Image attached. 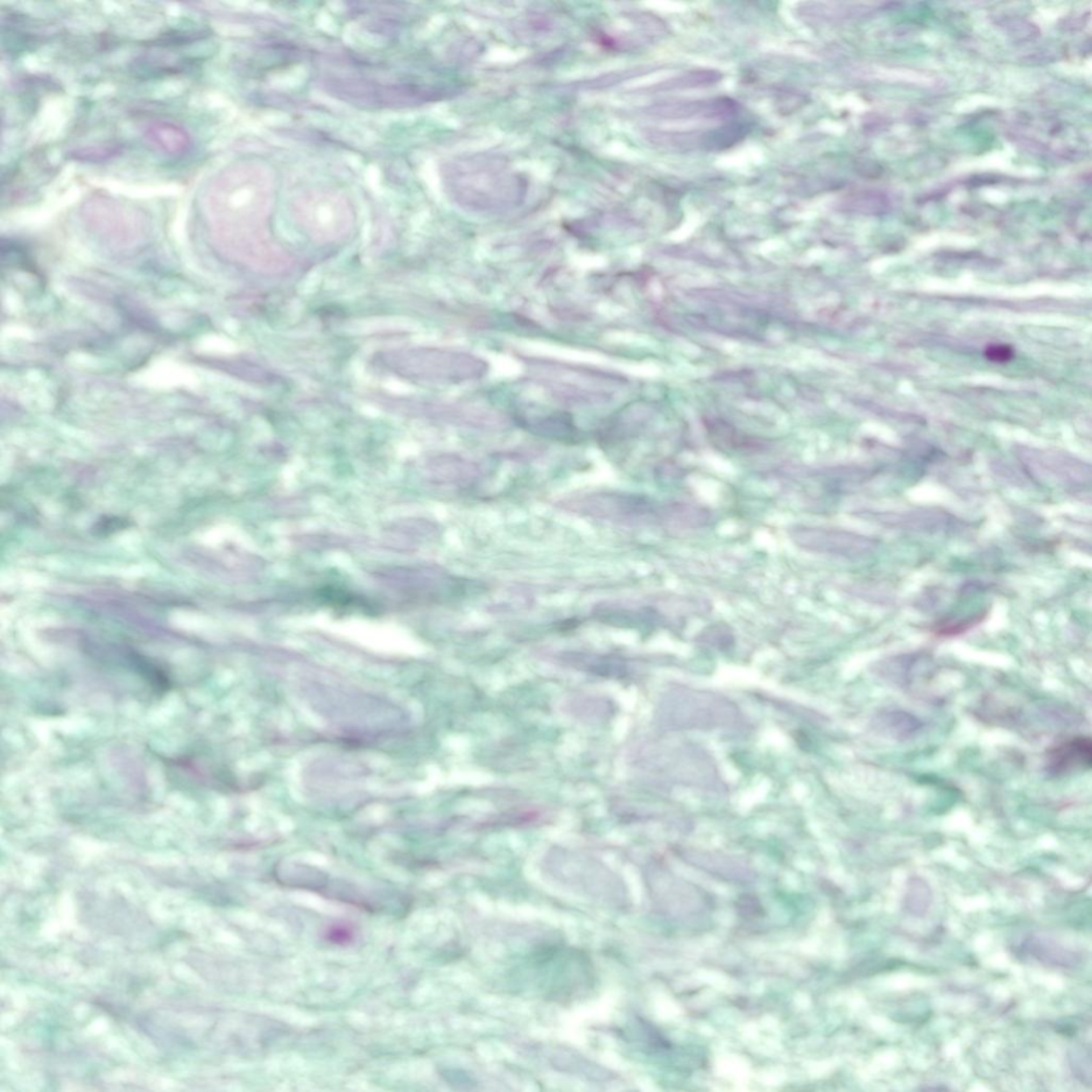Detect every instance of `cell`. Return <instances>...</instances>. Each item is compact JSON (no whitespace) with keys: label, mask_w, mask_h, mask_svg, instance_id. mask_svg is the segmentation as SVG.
<instances>
[{"label":"cell","mask_w":1092,"mask_h":1092,"mask_svg":"<svg viewBox=\"0 0 1092 1092\" xmlns=\"http://www.w3.org/2000/svg\"><path fill=\"white\" fill-rule=\"evenodd\" d=\"M538 383L562 404L597 407L611 403L624 385L623 378L609 371L565 363L531 361Z\"/></svg>","instance_id":"1"},{"label":"cell","mask_w":1092,"mask_h":1092,"mask_svg":"<svg viewBox=\"0 0 1092 1092\" xmlns=\"http://www.w3.org/2000/svg\"><path fill=\"white\" fill-rule=\"evenodd\" d=\"M788 535L805 551L847 559L868 558L879 546L876 539L835 528L797 525L790 528Z\"/></svg>","instance_id":"2"},{"label":"cell","mask_w":1092,"mask_h":1092,"mask_svg":"<svg viewBox=\"0 0 1092 1092\" xmlns=\"http://www.w3.org/2000/svg\"><path fill=\"white\" fill-rule=\"evenodd\" d=\"M858 517L871 520L893 530L925 533H947L961 530V522L952 514L939 509L878 512L857 511Z\"/></svg>","instance_id":"3"},{"label":"cell","mask_w":1092,"mask_h":1092,"mask_svg":"<svg viewBox=\"0 0 1092 1092\" xmlns=\"http://www.w3.org/2000/svg\"><path fill=\"white\" fill-rule=\"evenodd\" d=\"M1027 476L1041 483L1084 487L1091 483V468L1069 458L1033 457L1023 461Z\"/></svg>","instance_id":"4"},{"label":"cell","mask_w":1092,"mask_h":1092,"mask_svg":"<svg viewBox=\"0 0 1092 1092\" xmlns=\"http://www.w3.org/2000/svg\"><path fill=\"white\" fill-rule=\"evenodd\" d=\"M1092 743L1086 736H1074L1049 748L1046 756V771L1049 776L1066 777L1090 770Z\"/></svg>","instance_id":"5"},{"label":"cell","mask_w":1092,"mask_h":1092,"mask_svg":"<svg viewBox=\"0 0 1092 1092\" xmlns=\"http://www.w3.org/2000/svg\"><path fill=\"white\" fill-rule=\"evenodd\" d=\"M1019 950L1039 963L1059 969H1074L1082 962V955L1047 934L1036 933L1025 936Z\"/></svg>","instance_id":"6"},{"label":"cell","mask_w":1092,"mask_h":1092,"mask_svg":"<svg viewBox=\"0 0 1092 1092\" xmlns=\"http://www.w3.org/2000/svg\"><path fill=\"white\" fill-rule=\"evenodd\" d=\"M737 104L728 97L709 98L702 101H680L661 104L652 108V114L666 119H685L693 118L718 119L736 114Z\"/></svg>","instance_id":"7"},{"label":"cell","mask_w":1092,"mask_h":1092,"mask_svg":"<svg viewBox=\"0 0 1092 1092\" xmlns=\"http://www.w3.org/2000/svg\"><path fill=\"white\" fill-rule=\"evenodd\" d=\"M147 143L169 157H180L192 146V137L185 129L170 122H155L144 132Z\"/></svg>","instance_id":"8"},{"label":"cell","mask_w":1092,"mask_h":1092,"mask_svg":"<svg viewBox=\"0 0 1092 1092\" xmlns=\"http://www.w3.org/2000/svg\"><path fill=\"white\" fill-rule=\"evenodd\" d=\"M523 421L533 433L547 438L567 441L575 439L577 435L573 420L565 413H530V417L524 415Z\"/></svg>","instance_id":"9"},{"label":"cell","mask_w":1092,"mask_h":1092,"mask_svg":"<svg viewBox=\"0 0 1092 1092\" xmlns=\"http://www.w3.org/2000/svg\"><path fill=\"white\" fill-rule=\"evenodd\" d=\"M878 728L897 741H908L917 736L924 724L917 716L901 709H886L878 716Z\"/></svg>","instance_id":"10"},{"label":"cell","mask_w":1092,"mask_h":1092,"mask_svg":"<svg viewBox=\"0 0 1092 1092\" xmlns=\"http://www.w3.org/2000/svg\"><path fill=\"white\" fill-rule=\"evenodd\" d=\"M747 132L748 128L742 123H731L702 132L700 149L708 152L729 149L742 141Z\"/></svg>","instance_id":"11"},{"label":"cell","mask_w":1092,"mask_h":1092,"mask_svg":"<svg viewBox=\"0 0 1092 1092\" xmlns=\"http://www.w3.org/2000/svg\"><path fill=\"white\" fill-rule=\"evenodd\" d=\"M933 903V892L924 880L911 878L907 885L903 906L913 917H925Z\"/></svg>","instance_id":"12"},{"label":"cell","mask_w":1092,"mask_h":1092,"mask_svg":"<svg viewBox=\"0 0 1092 1092\" xmlns=\"http://www.w3.org/2000/svg\"><path fill=\"white\" fill-rule=\"evenodd\" d=\"M722 79V75L717 70L711 69H697L690 70L685 74L675 77V79L662 83V90H686L697 89L703 87H709L710 84H715Z\"/></svg>","instance_id":"13"},{"label":"cell","mask_w":1092,"mask_h":1092,"mask_svg":"<svg viewBox=\"0 0 1092 1092\" xmlns=\"http://www.w3.org/2000/svg\"><path fill=\"white\" fill-rule=\"evenodd\" d=\"M984 614H979L967 619L960 620H947L936 626L935 633L941 636H955L965 633L979 622L983 621Z\"/></svg>","instance_id":"14"},{"label":"cell","mask_w":1092,"mask_h":1092,"mask_svg":"<svg viewBox=\"0 0 1092 1092\" xmlns=\"http://www.w3.org/2000/svg\"><path fill=\"white\" fill-rule=\"evenodd\" d=\"M118 152L119 147L117 145H104L76 151L75 157L82 160H100L111 157L112 155L118 154Z\"/></svg>","instance_id":"15"},{"label":"cell","mask_w":1092,"mask_h":1092,"mask_svg":"<svg viewBox=\"0 0 1092 1092\" xmlns=\"http://www.w3.org/2000/svg\"><path fill=\"white\" fill-rule=\"evenodd\" d=\"M1013 356L1012 349L1007 345H989L985 349V357L996 363L1009 362Z\"/></svg>","instance_id":"16"},{"label":"cell","mask_w":1092,"mask_h":1092,"mask_svg":"<svg viewBox=\"0 0 1092 1092\" xmlns=\"http://www.w3.org/2000/svg\"><path fill=\"white\" fill-rule=\"evenodd\" d=\"M327 936L330 941L342 944L351 941L354 933L347 926H334L329 930Z\"/></svg>","instance_id":"17"},{"label":"cell","mask_w":1092,"mask_h":1092,"mask_svg":"<svg viewBox=\"0 0 1092 1092\" xmlns=\"http://www.w3.org/2000/svg\"><path fill=\"white\" fill-rule=\"evenodd\" d=\"M387 386H389V389L391 391L395 392V393H399V394H407V393L410 392V387H408V385H406L404 383H397V382H391L389 384H387Z\"/></svg>","instance_id":"18"},{"label":"cell","mask_w":1092,"mask_h":1092,"mask_svg":"<svg viewBox=\"0 0 1092 1092\" xmlns=\"http://www.w3.org/2000/svg\"><path fill=\"white\" fill-rule=\"evenodd\" d=\"M319 282L320 276L316 277L315 274H311V276H309L308 279L305 282V286H303V288H305V292H313L314 288H316V285L319 284Z\"/></svg>","instance_id":"19"}]
</instances>
